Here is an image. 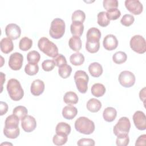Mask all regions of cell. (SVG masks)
I'll return each mask as SVG.
<instances>
[{
	"instance_id": "obj_47",
	"label": "cell",
	"mask_w": 146,
	"mask_h": 146,
	"mask_svg": "<svg viewBox=\"0 0 146 146\" xmlns=\"http://www.w3.org/2000/svg\"><path fill=\"white\" fill-rule=\"evenodd\" d=\"M146 140V135L143 134L140 135L136 140L135 145H145Z\"/></svg>"
},
{
	"instance_id": "obj_17",
	"label": "cell",
	"mask_w": 146,
	"mask_h": 146,
	"mask_svg": "<svg viewBox=\"0 0 146 146\" xmlns=\"http://www.w3.org/2000/svg\"><path fill=\"white\" fill-rule=\"evenodd\" d=\"M1 50L5 54H9L11 52L14 48V44L12 40L8 38H3L1 39L0 43Z\"/></svg>"
},
{
	"instance_id": "obj_50",
	"label": "cell",
	"mask_w": 146,
	"mask_h": 146,
	"mask_svg": "<svg viewBox=\"0 0 146 146\" xmlns=\"http://www.w3.org/2000/svg\"><path fill=\"white\" fill-rule=\"evenodd\" d=\"M1 87H2V84L3 82H5V75H4L2 72H1Z\"/></svg>"
},
{
	"instance_id": "obj_29",
	"label": "cell",
	"mask_w": 146,
	"mask_h": 146,
	"mask_svg": "<svg viewBox=\"0 0 146 146\" xmlns=\"http://www.w3.org/2000/svg\"><path fill=\"white\" fill-rule=\"evenodd\" d=\"M98 23L99 26L102 27H106L108 26L110 23V20L108 19L107 12L106 11H101L98 14Z\"/></svg>"
},
{
	"instance_id": "obj_9",
	"label": "cell",
	"mask_w": 146,
	"mask_h": 146,
	"mask_svg": "<svg viewBox=\"0 0 146 146\" xmlns=\"http://www.w3.org/2000/svg\"><path fill=\"white\" fill-rule=\"evenodd\" d=\"M23 61V56L22 54L18 52H14L9 57V66L13 70H19L22 66Z\"/></svg>"
},
{
	"instance_id": "obj_19",
	"label": "cell",
	"mask_w": 146,
	"mask_h": 146,
	"mask_svg": "<svg viewBox=\"0 0 146 146\" xmlns=\"http://www.w3.org/2000/svg\"><path fill=\"white\" fill-rule=\"evenodd\" d=\"M117 116V111L115 108L112 107L106 108L103 112V117L105 121L107 122L113 121Z\"/></svg>"
},
{
	"instance_id": "obj_40",
	"label": "cell",
	"mask_w": 146,
	"mask_h": 146,
	"mask_svg": "<svg viewBox=\"0 0 146 146\" xmlns=\"http://www.w3.org/2000/svg\"><path fill=\"white\" fill-rule=\"evenodd\" d=\"M129 138L128 134H124L117 136L116 144L117 146H126L129 144Z\"/></svg>"
},
{
	"instance_id": "obj_25",
	"label": "cell",
	"mask_w": 146,
	"mask_h": 146,
	"mask_svg": "<svg viewBox=\"0 0 146 146\" xmlns=\"http://www.w3.org/2000/svg\"><path fill=\"white\" fill-rule=\"evenodd\" d=\"M68 45L71 49L74 51L79 52L82 48V40L79 36H72L68 41Z\"/></svg>"
},
{
	"instance_id": "obj_8",
	"label": "cell",
	"mask_w": 146,
	"mask_h": 146,
	"mask_svg": "<svg viewBox=\"0 0 146 146\" xmlns=\"http://www.w3.org/2000/svg\"><path fill=\"white\" fill-rule=\"evenodd\" d=\"M118 79L120 84L122 86L127 88L133 86L136 80L135 75L129 71H121L119 75Z\"/></svg>"
},
{
	"instance_id": "obj_37",
	"label": "cell",
	"mask_w": 146,
	"mask_h": 146,
	"mask_svg": "<svg viewBox=\"0 0 146 146\" xmlns=\"http://www.w3.org/2000/svg\"><path fill=\"white\" fill-rule=\"evenodd\" d=\"M39 71V66L37 64L28 63L25 67V72L30 76L36 75Z\"/></svg>"
},
{
	"instance_id": "obj_7",
	"label": "cell",
	"mask_w": 146,
	"mask_h": 146,
	"mask_svg": "<svg viewBox=\"0 0 146 146\" xmlns=\"http://www.w3.org/2000/svg\"><path fill=\"white\" fill-rule=\"evenodd\" d=\"M131 128V123L127 117H120L113 127V133L117 136L121 135L128 134Z\"/></svg>"
},
{
	"instance_id": "obj_44",
	"label": "cell",
	"mask_w": 146,
	"mask_h": 146,
	"mask_svg": "<svg viewBox=\"0 0 146 146\" xmlns=\"http://www.w3.org/2000/svg\"><path fill=\"white\" fill-rule=\"evenodd\" d=\"M53 60L55 64V66H58V67L67 64V60L65 56L61 54H58L55 58H53Z\"/></svg>"
},
{
	"instance_id": "obj_12",
	"label": "cell",
	"mask_w": 146,
	"mask_h": 146,
	"mask_svg": "<svg viewBox=\"0 0 146 146\" xmlns=\"http://www.w3.org/2000/svg\"><path fill=\"white\" fill-rule=\"evenodd\" d=\"M21 126L22 129L26 132L33 131L36 127L35 119L31 115H26L21 120Z\"/></svg>"
},
{
	"instance_id": "obj_48",
	"label": "cell",
	"mask_w": 146,
	"mask_h": 146,
	"mask_svg": "<svg viewBox=\"0 0 146 146\" xmlns=\"http://www.w3.org/2000/svg\"><path fill=\"white\" fill-rule=\"evenodd\" d=\"M0 103H1V104H0V106H1V114L0 115L1 116H2L7 112V111H8V105L6 103H5L4 102H2V101H1Z\"/></svg>"
},
{
	"instance_id": "obj_14",
	"label": "cell",
	"mask_w": 146,
	"mask_h": 146,
	"mask_svg": "<svg viewBox=\"0 0 146 146\" xmlns=\"http://www.w3.org/2000/svg\"><path fill=\"white\" fill-rule=\"evenodd\" d=\"M103 45L104 48L107 50L112 51L117 48L118 40L114 35L108 34L103 39Z\"/></svg>"
},
{
	"instance_id": "obj_3",
	"label": "cell",
	"mask_w": 146,
	"mask_h": 146,
	"mask_svg": "<svg viewBox=\"0 0 146 146\" xmlns=\"http://www.w3.org/2000/svg\"><path fill=\"white\" fill-rule=\"evenodd\" d=\"M38 46L39 50L48 56L54 58L58 54L56 45L46 37H42L39 39Z\"/></svg>"
},
{
	"instance_id": "obj_45",
	"label": "cell",
	"mask_w": 146,
	"mask_h": 146,
	"mask_svg": "<svg viewBox=\"0 0 146 146\" xmlns=\"http://www.w3.org/2000/svg\"><path fill=\"white\" fill-rule=\"evenodd\" d=\"M55 64L53 60L47 59L44 60L42 63V67L45 71H50L54 69Z\"/></svg>"
},
{
	"instance_id": "obj_2",
	"label": "cell",
	"mask_w": 146,
	"mask_h": 146,
	"mask_svg": "<svg viewBox=\"0 0 146 146\" xmlns=\"http://www.w3.org/2000/svg\"><path fill=\"white\" fill-rule=\"evenodd\" d=\"M95 128L94 121L85 116L79 117L75 121V129L83 134H91L94 132Z\"/></svg>"
},
{
	"instance_id": "obj_11",
	"label": "cell",
	"mask_w": 146,
	"mask_h": 146,
	"mask_svg": "<svg viewBox=\"0 0 146 146\" xmlns=\"http://www.w3.org/2000/svg\"><path fill=\"white\" fill-rule=\"evenodd\" d=\"M134 124L137 129L143 131L146 129V116L141 111H136L132 117Z\"/></svg>"
},
{
	"instance_id": "obj_41",
	"label": "cell",
	"mask_w": 146,
	"mask_h": 146,
	"mask_svg": "<svg viewBox=\"0 0 146 146\" xmlns=\"http://www.w3.org/2000/svg\"><path fill=\"white\" fill-rule=\"evenodd\" d=\"M135 21L134 17L131 14H125L123 16L120 20L121 23L125 26H129L133 24Z\"/></svg>"
},
{
	"instance_id": "obj_51",
	"label": "cell",
	"mask_w": 146,
	"mask_h": 146,
	"mask_svg": "<svg viewBox=\"0 0 146 146\" xmlns=\"http://www.w3.org/2000/svg\"><path fill=\"white\" fill-rule=\"evenodd\" d=\"M3 144H5V145H6V144H9V145H13L11 143H2L1 144V145H3Z\"/></svg>"
},
{
	"instance_id": "obj_6",
	"label": "cell",
	"mask_w": 146,
	"mask_h": 146,
	"mask_svg": "<svg viewBox=\"0 0 146 146\" xmlns=\"http://www.w3.org/2000/svg\"><path fill=\"white\" fill-rule=\"evenodd\" d=\"M131 49L138 54H143L146 51V42L145 38L140 35L133 36L129 42Z\"/></svg>"
},
{
	"instance_id": "obj_49",
	"label": "cell",
	"mask_w": 146,
	"mask_h": 146,
	"mask_svg": "<svg viewBox=\"0 0 146 146\" xmlns=\"http://www.w3.org/2000/svg\"><path fill=\"white\" fill-rule=\"evenodd\" d=\"M139 97L140 99L144 102V104H145V87H144L143 89H141L139 93Z\"/></svg>"
},
{
	"instance_id": "obj_15",
	"label": "cell",
	"mask_w": 146,
	"mask_h": 146,
	"mask_svg": "<svg viewBox=\"0 0 146 146\" xmlns=\"http://www.w3.org/2000/svg\"><path fill=\"white\" fill-rule=\"evenodd\" d=\"M44 87V83L42 80L40 79L34 80L31 84V93L34 96H39L43 92Z\"/></svg>"
},
{
	"instance_id": "obj_28",
	"label": "cell",
	"mask_w": 146,
	"mask_h": 146,
	"mask_svg": "<svg viewBox=\"0 0 146 146\" xmlns=\"http://www.w3.org/2000/svg\"><path fill=\"white\" fill-rule=\"evenodd\" d=\"M70 61L74 66H80L84 62V56L82 53L77 52L70 56Z\"/></svg>"
},
{
	"instance_id": "obj_23",
	"label": "cell",
	"mask_w": 146,
	"mask_h": 146,
	"mask_svg": "<svg viewBox=\"0 0 146 146\" xmlns=\"http://www.w3.org/2000/svg\"><path fill=\"white\" fill-rule=\"evenodd\" d=\"M70 31L73 36H80L84 31L83 23L79 22H72L70 26Z\"/></svg>"
},
{
	"instance_id": "obj_32",
	"label": "cell",
	"mask_w": 146,
	"mask_h": 146,
	"mask_svg": "<svg viewBox=\"0 0 146 146\" xmlns=\"http://www.w3.org/2000/svg\"><path fill=\"white\" fill-rule=\"evenodd\" d=\"M100 48L99 41H88L86 43V49L90 53H95Z\"/></svg>"
},
{
	"instance_id": "obj_21",
	"label": "cell",
	"mask_w": 146,
	"mask_h": 146,
	"mask_svg": "<svg viewBox=\"0 0 146 146\" xmlns=\"http://www.w3.org/2000/svg\"><path fill=\"white\" fill-rule=\"evenodd\" d=\"M86 37L88 41H99L101 38V32L96 27H91L87 31Z\"/></svg>"
},
{
	"instance_id": "obj_18",
	"label": "cell",
	"mask_w": 146,
	"mask_h": 146,
	"mask_svg": "<svg viewBox=\"0 0 146 146\" xmlns=\"http://www.w3.org/2000/svg\"><path fill=\"white\" fill-rule=\"evenodd\" d=\"M19 119L13 114L7 116L5 121V127L6 129H16L19 128Z\"/></svg>"
},
{
	"instance_id": "obj_5",
	"label": "cell",
	"mask_w": 146,
	"mask_h": 146,
	"mask_svg": "<svg viewBox=\"0 0 146 146\" xmlns=\"http://www.w3.org/2000/svg\"><path fill=\"white\" fill-rule=\"evenodd\" d=\"M74 80L76 88L79 92L85 94L88 90L89 77L87 74L83 70H78L74 74Z\"/></svg>"
},
{
	"instance_id": "obj_1",
	"label": "cell",
	"mask_w": 146,
	"mask_h": 146,
	"mask_svg": "<svg viewBox=\"0 0 146 146\" xmlns=\"http://www.w3.org/2000/svg\"><path fill=\"white\" fill-rule=\"evenodd\" d=\"M6 88L10 98L13 100L19 101L23 97V90L20 82L17 79L12 78L9 80Z\"/></svg>"
},
{
	"instance_id": "obj_27",
	"label": "cell",
	"mask_w": 146,
	"mask_h": 146,
	"mask_svg": "<svg viewBox=\"0 0 146 146\" xmlns=\"http://www.w3.org/2000/svg\"><path fill=\"white\" fill-rule=\"evenodd\" d=\"M78 95L73 91L66 92L63 96V101L67 104H75L78 102Z\"/></svg>"
},
{
	"instance_id": "obj_4",
	"label": "cell",
	"mask_w": 146,
	"mask_h": 146,
	"mask_svg": "<svg viewBox=\"0 0 146 146\" xmlns=\"http://www.w3.org/2000/svg\"><path fill=\"white\" fill-rule=\"evenodd\" d=\"M66 25L64 21L59 18H56L51 23L49 34L54 39L61 38L65 32Z\"/></svg>"
},
{
	"instance_id": "obj_30",
	"label": "cell",
	"mask_w": 146,
	"mask_h": 146,
	"mask_svg": "<svg viewBox=\"0 0 146 146\" xmlns=\"http://www.w3.org/2000/svg\"><path fill=\"white\" fill-rule=\"evenodd\" d=\"M33 45V40L32 39L29 38L28 37H23L22 38L19 43V48L20 50L26 51L29 50Z\"/></svg>"
},
{
	"instance_id": "obj_38",
	"label": "cell",
	"mask_w": 146,
	"mask_h": 146,
	"mask_svg": "<svg viewBox=\"0 0 146 146\" xmlns=\"http://www.w3.org/2000/svg\"><path fill=\"white\" fill-rule=\"evenodd\" d=\"M20 133V129L19 128L16 129H6L3 128V134L4 135L9 139H16Z\"/></svg>"
},
{
	"instance_id": "obj_39",
	"label": "cell",
	"mask_w": 146,
	"mask_h": 146,
	"mask_svg": "<svg viewBox=\"0 0 146 146\" xmlns=\"http://www.w3.org/2000/svg\"><path fill=\"white\" fill-rule=\"evenodd\" d=\"M68 140V137L66 135H62L56 134L52 138L53 143L56 145H62L65 144Z\"/></svg>"
},
{
	"instance_id": "obj_46",
	"label": "cell",
	"mask_w": 146,
	"mask_h": 146,
	"mask_svg": "<svg viewBox=\"0 0 146 146\" xmlns=\"http://www.w3.org/2000/svg\"><path fill=\"white\" fill-rule=\"evenodd\" d=\"M95 141L92 139L88 138H82L79 139L77 142V145L81 146V145H91L94 146L95 145Z\"/></svg>"
},
{
	"instance_id": "obj_31",
	"label": "cell",
	"mask_w": 146,
	"mask_h": 146,
	"mask_svg": "<svg viewBox=\"0 0 146 146\" xmlns=\"http://www.w3.org/2000/svg\"><path fill=\"white\" fill-rule=\"evenodd\" d=\"M127 59V54L123 51L116 52L112 56V60L116 63L118 64L124 63Z\"/></svg>"
},
{
	"instance_id": "obj_33",
	"label": "cell",
	"mask_w": 146,
	"mask_h": 146,
	"mask_svg": "<svg viewBox=\"0 0 146 146\" xmlns=\"http://www.w3.org/2000/svg\"><path fill=\"white\" fill-rule=\"evenodd\" d=\"M72 72V68L70 65L64 64L60 67L58 69V73L59 76L63 78L66 79L69 77Z\"/></svg>"
},
{
	"instance_id": "obj_43",
	"label": "cell",
	"mask_w": 146,
	"mask_h": 146,
	"mask_svg": "<svg viewBox=\"0 0 146 146\" xmlns=\"http://www.w3.org/2000/svg\"><path fill=\"white\" fill-rule=\"evenodd\" d=\"M107 15L110 20H116L120 17L121 13L117 8L112 9L107 11Z\"/></svg>"
},
{
	"instance_id": "obj_22",
	"label": "cell",
	"mask_w": 146,
	"mask_h": 146,
	"mask_svg": "<svg viewBox=\"0 0 146 146\" xmlns=\"http://www.w3.org/2000/svg\"><path fill=\"white\" fill-rule=\"evenodd\" d=\"M71 130V128L70 124L65 122H60L56 126L55 132L58 135L68 136L70 133Z\"/></svg>"
},
{
	"instance_id": "obj_35",
	"label": "cell",
	"mask_w": 146,
	"mask_h": 146,
	"mask_svg": "<svg viewBox=\"0 0 146 146\" xmlns=\"http://www.w3.org/2000/svg\"><path fill=\"white\" fill-rule=\"evenodd\" d=\"M40 59V54L36 51H31L27 55V60L29 63L37 64Z\"/></svg>"
},
{
	"instance_id": "obj_42",
	"label": "cell",
	"mask_w": 146,
	"mask_h": 146,
	"mask_svg": "<svg viewBox=\"0 0 146 146\" xmlns=\"http://www.w3.org/2000/svg\"><path fill=\"white\" fill-rule=\"evenodd\" d=\"M118 5L117 0H104L103 2V7L107 11L112 9L117 8Z\"/></svg>"
},
{
	"instance_id": "obj_13",
	"label": "cell",
	"mask_w": 146,
	"mask_h": 146,
	"mask_svg": "<svg viewBox=\"0 0 146 146\" xmlns=\"http://www.w3.org/2000/svg\"><path fill=\"white\" fill-rule=\"evenodd\" d=\"M5 34L11 39H17L20 37L21 30L20 27L15 23H9L5 27Z\"/></svg>"
},
{
	"instance_id": "obj_36",
	"label": "cell",
	"mask_w": 146,
	"mask_h": 146,
	"mask_svg": "<svg viewBox=\"0 0 146 146\" xmlns=\"http://www.w3.org/2000/svg\"><path fill=\"white\" fill-rule=\"evenodd\" d=\"M86 19L84 12L81 10H75L72 14L71 19L72 22H79L83 23Z\"/></svg>"
},
{
	"instance_id": "obj_26",
	"label": "cell",
	"mask_w": 146,
	"mask_h": 146,
	"mask_svg": "<svg viewBox=\"0 0 146 146\" xmlns=\"http://www.w3.org/2000/svg\"><path fill=\"white\" fill-rule=\"evenodd\" d=\"M91 91L92 94L97 98L102 96L106 92L105 86L101 83H95L91 87Z\"/></svg>"
},
{
	"instance_id": "obj_16",
	"label": "cell",
	"mask_w": 146,
	"mask_h": 146,
	"mask_svg": "<svg viewBox=\"0 0 146 146\" xmlns=\"http://www.w3.org/2000/svg\"><path fill=\"white\" fill-rule=\"evenodd\" d=\"M77 113V108L71 104L65 106L62 110V116L66 119H73L76 116Z\"/></svg>"
},
{
	"instance_id": "obj_24",
	"label": "cell",
	"mask_w": 146,
	"mask_h": 146,
	"mask_svg": "<svg viewBox=\"0 0 146 146\" xmlns=\"http://www.w3.org/2000/svg\"><path fill=\"white\" fill-rule=\"evenodd\" d=\"M86 106L89 111L91 112H97L102 107V103L95 98H91L88 100Z\"/></svg>"
},
{
	"instance_id": "obj_20",
	"label": "cell",
	"mask_w": 146,
	"mask_h": 146,
	"mask_svg": "<svg viewBox=\"0 0 146 146\" xmlns=\"http://www.w3.org/2000/svg\"><path fill=\"white\" fill-rule=\"evenodd\" d=\"M88 71L93 77H99L103 73V67L98 62H93L88 66Z\"/></svg>"
},
{
	"instance_id": "obj_10",
	"label": "cell",
	"mask_w": 146,
	"mask_h": 146,
	"mask_svg": "<svg viewBox=\"0 0 146 146\" xmlns=\"http://www.w3.org/2000/svg\"><path fill=\"white\" fill-rule=\"evenodd\" d=\"M124 3L127 9L133 14L139 15L143 11V4L139 0H125Z\"/></svg>"
},
{
	"instance_id": "obj_34",
	"label": "cell",
	"mask_w": 146,
	"mask_h": 146,
	"mask_svg": "<svg viewBox=\"0 0 146 146\" xmlns=\"http://www.w3.org/2000/svg\"><path fill=\"white\" fill-rule=\"evenodd\" d=\"M27 113L28 111L27 108L23 106H17L14 108L13 111V114L17 116L21 120H22L25 116H26Z\"/></svg>"
}]
</instances>
